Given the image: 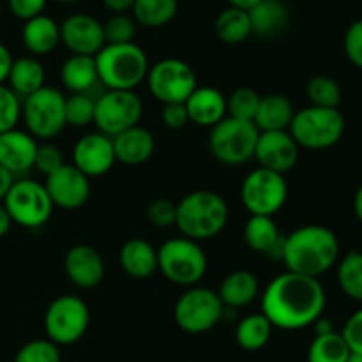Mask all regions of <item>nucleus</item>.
<instances>
[{"mask_svg": "<svg viewBox=\"0 0 362 362\" xmlns=\"http://www.w3.org/2000/svg\"><path fill=\"white\" fill-rule=\"evenodd\" d=\"M327 296L317 278L283 272L262 293V315L272 327L300 331L324 317Z\"/></svg>", "mask_w": 362, "mask_h": 362, "instance_id": "nucleus-1", "label": "nucleus"}, {"mask_svg": "<svg viewBox=\"0 0 362 362\" xmlns=\"http://www.w3.org/2000/svg\"><path fill=\"white\" fill-rule=\"evenodd\" d=\"M338 235L324 225H304L283 237L281 262L286 271L320 278L339 260Z\"/></svg>", "mask_w": 362, "mask_h": 362, "instance_id": "nucleus-2", "label": "nucleus"}, {"mask_svg": "<svg viewBox=\"0 0 362 362\" xmlns=\"http://www.w3.org/2000/svg\"><path fill=\"white\" fill-rule=\"evenodd\" d=\"M228 204L221 194L198 189L177 204L175 226L182 237L200 243L219 235L228 223Z\"/></svg>", "mask_w": 362, "mask_h": 362, "instance_id": "nucleus-3", "label": "nucleus"}, {"mask_svg": "<svg viewBox=\"0 0 362 362\" xmlns=\"http://www.w3.org/2000/svg\"><path fill=\"white\" fill-rule=\"evenodd\" d=\"M99 83L108 90H134L147 80V53L136 42L127 45H105L94 57Z\"/></svg>", "mask_w": 362, "mask_h": 362, "instance_id": "nucleus-4", "label": "nucleus"}, {"mask_svg": "<svg viewBox=\"0 0 362 362\" xmlns=\"http://www.w3.org/2000/svg\"><path fill=\"white\" fill-rule=\"evenodd\" d=\"M207 255L202 246L186 237L163 243L158 250V271L173 285L197 286L207 272Z\"/></svg>", "mask_w": 362, "mask_h": 362, "instance_id": "nucleus-5", "label": "nucleus"}, {"mask_svg": "<svg viewBox=\"0 0 362 362\" xmlns=\"http://www.w3.org/2000/svg\"><path fill=\"white\" fill-rule=\"evenodd\" d=\"M288 133L308 151H325L341 140L345 133V117L339 110L306 106L293 115Z\"/></svg>", "mask_w": 362, "mask_h": 362, "instance_id": "nucleus-6", "label": "nucleus"}, {"mask_svg": "<svg viewBox=\"0 0 362 362\" xmlns=\"http://www.w3.org/2000/svg\"><path fill=\"white\" fill-rule=\"evenodd\" d=\"M260 131L253 122L225 117L219 124L211 127L209 151L226 166H239L253 159L255 147Z\"/></svg>", "mask_w": 362, "mask_h": 362, "instance_id": "nucleus-7", "label": "nucleus"}, {"mask_svg": "<svg viewBox=\"0 0 362 362\" xmlns=\"http://www.w3.org/2000/svg\"><path fill=\"white\" fill-rule=\"evenodd\" d=\"M21 119L35 140H52L66 127V95L55 87H42L25 98Z\"/></svg>", "mask_w": 362, "mask_h": 362, "instance_id": "nucleus-8", "label": "nucleus"}, {"mask_svg": "<svg viewBox=\"0 0 362 362\" xmlns=\"http://www.w3.org/2000/svg\"><path fill=\"white\" fill-rule=\"evenodd\" d=\"M2 205L14 225L30 230L46 225L55 209L46 193L45 184H39L37 180L32 179L14 180Z\"/></svg>", "mask_w": 362, "mask_h": 362, "instance_id": "nucleus-9", "label": "nucleus"}, {"mask_svg": "<svg viewBox=\"0 0 362 362\" xmlns=\"http://www.w3.org/2000/svg\"><path fill=\"white\" fill-rule=\"evenodd\" d=\"M225 317V306L214 290L204 286L187 288L173 308L175 324L187 334H204Z\"/></svg>", "mask_w": 362, "mask_h": 362, "instance_id": "nucleus-10", "label": "nucleus"}, {"mask_svg": "<svg viewBox=\"0 0 362 362\" xmlns=\"http://www.w3.org/2000/svg\"><path fill=\"white\" fill-rule=\"evenodd\" d=\"M90 311L76 296H60L49 303L45 313L46 339L59 345H74L87 332Z\"/></svg>", "mask_w": 362, "mask_h": 362, "instance_id": "nucleus-11", "label": "nucleus"}, {"mask_svg": "<svg viewBox=\"0 0 362 362\" xmlns=\"http://www.w3.org/2000/svg\"><path fill=\"white\" fill-rule=\"evenodd\" d=\"M288 198L285 175L267 168L251 170L240 186V200L251 216L274 218Z\"/></svg>", "mask_w": 362, "mask_h": 362, "instance_id": "nucleus-12", "label": "nucleus"}, {"mask_svg": "<svg viewBox=\"0 0 362 362\" xmlns=\"http://www.w3.org/2000/svg\"><path fill=\"white\" fill-rule=\"evenodd\" d=\"M141 117L144 103L134 90H106L95 99L94 124L110 138L140 126Z\"/></svg>", "mask_w": 362, "mask_h": 362, "instance_id": "nucleus-13", "label": "nucleus"}, {"mask_svg": "<svg viewBox=\"0 0 362 362\" xmlns=\"http://www.w3.org/2000/svg\"><path fill=\"white\" fill-rule=\"evenodd\" d=\"M151 94L163 105L186 103L198 87V78L193 67L180 59H163L156 62L147 73Z\"/></svg>", "mask_w": 362, "mask_h": 362, "instance_id": "nucleus-14", "label": "nucleus"}, {"mask_svg": "<svg viewBox=\"0 0 362 362\" xmlns=\"http://www.w3.org/2000/svg\"><path fill=\"white\" fill-rule=\"evenodd\" d=\"M45 187L52 204L66 211L80 209L90 197V179L67 163L46 177Z\"/></svg>", "mask_w": 362, "mask_h": 362, "instance_id": "nucleus-15", "label": "nucleus"}, {"mask_svg": "<svg viewBox=\"0 0 362 362\" xmlns=\"http://www.w3.org/2000/svg\"><path fill=\"white\" fill-rule=\"evenodd\" d=\"M60 42L73 55L95 57L106 45L103 23L90 14H71L60 25Z\"/></svg>", "mask_w": 362, "mask_h": 362, "instance_id": "nucleus-16", "label": "nucleus"}, {"mask_svg": "<svg viewBox=\"0 0 362 362\" xmlns=\"http://www.w3.org/2000/svg\"><path fill=\"white\" fill-rule=\"evenodd\" d=\"M253 158L260 168L285 175L299 161V145L288 131H265L258 134Z\"/></svg>", "mask_w": 362, "mask_h": 362, "instance_id": "nucleus-17", "label": "nucleus"}, {"mask_svg": "<svg viewBox=\"0 0 362 362\" xmlns=\"http://www.w3.org/2000/svg\"><path fill=\"white\" fill-rule=\"evenodd\" d=\"M117 163L112 138L103 133H88L73 147V166L83 175L103 177Z\"/></svg>", "mask_w": 362, "mask_h": 362, "instance_id": "nucleus-18", "label": "nucleus"}, {"mask_svg": "<svg viewBox=\"0 0 362 362\" xmlns=\"http://www.w3.org/2000/svg\"><path fill=\"white\" fill-rule=\"evenodd\" d=\"M64 271L74 286L83 290L95 288L105 279V260L95 247L76 244L64 258Z\"/></svg>", "mask_w": 362, "mask_h": 362, "instance_id": "nucleus-19", "label": "nucleus"}, {"mask_svg": "<svg viewBox=\"0 0 362 362\" xmlns=\"http://www.w3.org/2000/svg\"><path fill=\"white\" fill-rule=\"evenodd\" d=\"M37 140L27 131L11 129L0 134V166L14 177L34 168L37 154Z\"/></svg>", "mask_w": 362, "mask_h": 362, "instance_id": "nucleus-20", "label": "nucleus"}, {"mask_svg": "<svg viewBox=\"0 0 362 362\" xmlns=\"http://www.w3.org/2000/svg\"><path fill=\"white\" fill-rule=\"evenodd\" d=\"M115 159L122 165L138 166L154 156L156 138L148 129L134 126L112 138Z\"/></svg>", "mask_w": 362, "mask_h": 362, "instance_id": "nucleus-21", "label": "nucleus"}, {"mask_svg": "<svg viewBox=\"0 0 362 362\" xmlns=\"http://www.w3.org/2000/svg\"><path fill=\"white\" fill-rule=\"evenodd\" d=\"M189 122L200 127H214L226 115V98L214 87H197L184 103Z\"/></svg>", "mask_w": 362, "mask_h": 362, "instance_id": "nucleus-22", "label": "nucleus"}, {"mask_svg": "<svg viewBox=\"0 0 362 362\" xmlns=\"http://www.w3.org/2000/svg\"><path fill=\"white\" fill-rule=\"evenodd\" d=\"M260 296V281L251 271H233L223 279L219 285L218 297L221 299L225 310H239L246 308Z\"/></svg>", "mask_w": 362, "mask_h": 362, "instance_id": "nucleus-23", "label": "nucleus"}, {"mask_svg": "<svg viewBox=\"0 0 362 362\" xmlns=\"http://www.w3.org/2000/svg\"><path fill=\"white\" fill-rule=\"evenodd\" d=\"M119 264L131 278L147 279L158 271V250L145 239H129L120 247Z\"/></svg>", "mask_w": 362, "mask_h": 362, "instance_id": "nucleus-24", "label": "nucleus"}, {"mask_svg": "<svg viewBox=\"0 0 362 362\" xmlns=\"http://www.w3.org/2000/svg\"><path fill=\"white\" fill-rule=\"evenodd\" d=\"M21 41L32 55H48L60 45V25L53 18L39 14L25 21Z\"/></svg>", "mask_w": 362, "mask_h": 362, "instance_id": "nucleus-25", "label": "nucleus"}, {"mask_svg": "<svg viewBox=\"0 0 362 362\" xmlns=\"http://www.w3.org/2000/svg\"><path fill=\"white\" fill-rule=\"evenodd\" d=\"M296 110L292 101L283 94L262 95L260 106L253 124L260 133L265 131H288Z\"/></svg>", "mask_w": 362, "mask_h": 362, "instance_id": "nucleus-26", "label": "nucleus"}, {"mask_svg": "<svg viewBox=\"0 0 362 362\" xmlns=\"http://www.w3.org/2000/svg\"><path fill=\"white\" fill-rule=\"evenodd\" d=\"M251 32L260 37H274L288 23V7L283 0H260L253 9L247 11Z\"/></svg>", "mask_w": 362, "mask_h": 362, "instance_id": "nucleus-27", "label": "nucleus"}, {"mask_svg": "<svg viewBox=\"0 0 362 362\" xmlns=\"http://www.w3.org/2000/svg\"><path fill=\"white\" fill-rule=\"evenodd\" d=\"M46 73L42 64L35 57H21L13 60L9 76H7V87L18 95V98H28L39 88L45 87Z\"/></svg>", "mask_w": 362, "mask_h": 362, "instance_id": "nucleus-28", "label": "nucleus"}, {"mask_svg": "<svg viewBox=\"0 0 362 362\" xmlns=\"http://www.w3.org/2000/svg\"><path fill=\"white\" fill-rule=\"evenodd\" d=\"M60 81L71 94H87L99 83L94 57L71 55L60 67Z\"/></svg>", "mask_w": 362, "mask_h": 362, "instance_id": "nucleus-29", "label": "nucleus"}, {"mask_svg": "<svg viewBox=\"0 0 362 362\" xmlns=\"http://www.w3.org/2000/svg\"><path fill=\"white\" fill-rule=\"evenodd\" d=\"M243 237L250 250L269 257L271 251L278 246L283 235L279 233L274 218H269V216H250V219L244 225Z\"/></svg>", "mask_w": 362, "mask_h": 362, "instance_id": "nucleus-30", "label": "nucleus"}, {"mask_svg": "<svg viewBox=\"0 0 362 362\" xmlns=\"http://www.w3.org/2000/svg\"><path fill=\"white\" fill-rule=\"evenodd\" d=\"M272 325L262 313L247 315L237 324L235 341L246 352H258L269 343L272 334Z\"/></svg>", "mask_w": 362, "mask_h": 362, "instance_id": "nucleus-31", "label": "nucleus"}, {"mask_svg": "<svg viewBox=\"0 0 362 362\" xmlns=\"http://www.w3.org/2000/svg\"><path fill=\"white\" fill-rule=\"evenodd\" d=\"M214 28L218 39L225 45H240L253 34L247 11L237 9L232 6L218 14Z\"/></svg>", "mask_w": 362, "mask_h": 362, "instance_id": "nucleus-32", "label": "nucleus"}, {"mask_svg": "<svg viewBox=\"0 0 362 362\" xmlns=\"http://www.w3.org/2000/svg\"><path fill=\"white\" fill-rule=\"evenodd\" d=\"M179 4L177 0H136L133 6V18L138 25L147 28H159L175 18Z\"/></svg>", "mask_w": 362, "mask_h": 362, "instance_id": "nucleus-33", "label": "nucleus"}, {"mask_svg": "<svg viewBox=\"0 0 362 362\" xmlns=\"http://www.w3.org/2000/svg\"><path fill=\"white\" fill-rule=\"evenodd\" d=\"M338 285L349 299L362 303V251H349L338 260Z\"/></svg>", "mask_w": 362, "mask_h": 362, "instance_id": "nucleus-34", "label": "nucleus"}, {"mask_svg": "<svg viewBox=\"0 0 362 362\" xmlns=\"http://www.w3.org/2000/svg\"><path fill=\"white\" fill-rule=\"evenodd\" d=\"M350 356L349 345L343 339L341 332L315 336L308 349V362H346Z\"/></svg>", "mask_w": 362, "mask_h": 362, "instance_id": "nucleus-35", "label": "nucleus"}, {"mask_svg": "<svg viewBox=\"0 0 362 362\" xmlns=\"http://www.w3.org/2000/svg\"><path fill=\"white\" fill-rule=\"evenodd\" d=\"M306 95L310 99V106H317V108L339 110L343 99L339 83L327 74H317L310 78L306 83Z\"/></svg>", "mask_w": 362, "mask_h": 362, "instance_id": "nucleus-36", "label": "nucleus"}, {"mask_svg": "<svg viewBox=\"0 0 362 362\" xmlns=\"http://www.w3.org/2000/svg\"><path fill=\"white\" fill-rule=\"evenodd\" d=\"M262 95L251 87H239L226 98V115L253 122Z\"/></svg>", "mask_w": 362, "mask_h": 362, "instance_id": "nucleus-37", "label": "nucleus"}, {"mask_svg": "<svg viewBox=\"0 0 362 362\" xmlns=\"http://www.w3.org/2000/svg\"><path fill=\"white\" fill-rule=\"evenodd\" d=\"M95 101L88 94H71L66 98V126L85 127L94 124Z\"/></svg>", "mask_w": 362, "mask_h": 362, "instance_id": "nucleus-38", "label": "nucleus"}, {"mask_svg": "<svg viewBox=\"0 0 362 362\" xmlns=\"http://www.w3.org/2000/svg\"><path fill=\"white\" fill-rule=\"evenodd\" d=\"M106 45H127L136 35V21L126 13L113 14L103 23Z\"/></svg>", "mask_w": 362, "mask_h": 362, "instance_id": "nucleus-39", "label": "nucleus"}, {"mask_svg": "<svg viewBox=\"0 0 362 362\" xmlns=\"http://www.w3.org/2000/svg\"><path fill=\"white\" fill-rule=\"evenodd\" d=\"M13 362H60L59 346L49 339H34L18 350Z\"/></svg>", "mask_w": 362, "mask_h": 362, "instance_id": "nucleus-40", "label": "nucleus"}, {"mask_svg": "<svg viewBox=\"0 0 362 362\" xmlns=\"http://www.w3.org/2000/svg\"><path fill=\"white\" fill-rule=\"evenodd\" d=\"M21 119V101L6 83H0V134L16 129Z\"/></svg>", "mask_w": 362, "mask_h": 362, "instance_id": "nucleus-41", "label": "nucleus"}, {"mask_svg": "<svg viewBox=\"0 0 362 362\" xmlns=\"http://www.w3.org/2000/svg\"><path fill=\"white\" fill-rule=\"evenodd\" d=\"M147 218L156 228H170L175 226L177 221V204L166 200V198H158L147 207Z\"/></svg>", "mask_w": 362, "mask_h": 362, "instance_id": "nucleus-42", "label": "nucleus"}, {"mask_svg": "<svg viewBox=\"0 0 362 362\" xmlns=\"http://www.w3.org/2000/svg\"><path fill=\"white\" fill-rule=\"evenodd\" d=\"M64 154L57 145L53 144H41L37 147V154H35V163L34 168H37L39 172L45 173L46 177L49 173H53L55 170H59L60 166H64Z\"/></svg>", "mask_w": 362, "mask_h": 362, "instance_id": "nucleus-43", "label": "nucleus"}, {"mask_svg": "<svg viewBox=\"0 0 362 362\" xmlns=\"http://www.w3.org/2000/svg\"><path fill=\"white\" fill-rule=\"evenodd\" d=\"M345 55L356 67L362 69V20L354 21L345 32L343 39Z\"/></svg>", "mask_w": 362, "mask_h": 362, "instance_id": "nucleus-44", "label": "nucleus"}, {"mask_svg": "<svg viewBox=\"0 0 362 362\" xmlns=\"http://www.w3.org/2000/svg\"><path fill=\"white\" fill-rule=\"evenodd\" d=\"M161 122L172 131L184 129L189 124V115L184 103H170V105H163L161 112Z\"/></svg>", "mask_w": 362, "mask_h": 362, "instance_id": "nucleus-45", "label": "nucleus"}, {"mask_svg": "<svg viewBox=\"0 0 362 362\" xmlns=\"http://www.w3.org/2000/svg\"><path fill=\"white\" fill-rule=\"evenodd\" d=\"M341 336L349 345L350 352L362 354V308L346 320Z\"/></svg>", "mask_w": 362, "mask_h": 362, "instance_id": "nucleus-46", "label": "nucleus"}, {"mask_svg": "<svg viewBox=\"0 0 362 362\" xmlns=\"http://www.w3.org/2000/svg\"><path fill=\"white\" fill-rule=\"evenodd\" d=\"M48 0H7L11 13L20 20L27 21L39 16L45 11Z\"/></svg>", "mask_w": 362, "mask_h": 362, "instance_id": "nucleus-47", "label": "nucleus"}, {"mask_svg": "<svg viewBox=\"0 0 362 362\" xmlns=\"http://www.w3.org/2000/svg\"><path fill=\"white\" fill-rule=\"evenodd\" d=\"M13 55L7 49L6 45L0 42V83H6L7 76H9L11 66H13Z\"/></svg>", "mask_w": 362, "mask_h": 362, "instance_id": "nucleus-48", "label": "nucleus"}, {"mask_svg": "<svg viewBox=\"0 0 362 362\" xmlns=\"http://www.w3.org/2000/svg\"><path fill=\"white\" fill-rule=\"evenodd\" d=\"M14 184V175L9 172V170H6L4 166H0V204H2L4 200H6L7 193L11 191V187H13Z\"/></svg>", "mask_w": 362, "mask_h": 362, "instance_id": "nucleus-49", "label": "nucleus"}, {"mask_svg": "<svg viewBox=\"0 0 362 362\" xmlns=\"http://www.w3.org/2000/svg\"><path fill=\"white\" fill-rule=\"evenodd\" d=\"M134 2H136V0H103L106 9H110L115 14H122L126 13V11L133 9Z\"/></svg>", "mask_w": 362, "mask_h": 362, "instance_id": "nucleus-50", "label": "nucleus"}, {"mask_svg": "<svg viewBox=\"0 0 362 362\" xmlns=\"http://www.w3.org/2000/svg\"><path fill=\"white\" fill-rule=\"evenodd\" d=\"M313 327H315V336H324V334H331V332H334V325H332V322L324 317L318 318V320L313 324Z\"/></svg>", "mask_w": 362, "mask_h": 362, "instance_id": "nucleus-51", "label": "nucleus"}, {"mask_svg": "<svg viewBox=\"0 0 362 362\" xmlns=\"http://www.w3.org/2000/svg\"><path fill=\"white\" fill-rule=\"evenodd\" d=\"M11 225H13V221H11L9 214H7V211L4 209V205L0 204V239L7 235V232L11 230Z\"/></svg>", "mask_w": 362, "mask_h": 362, "instance_id": "nucleus-52", "label": "nucleus"}, {"mask_svg": "<svg viewBox=\"0 0 362 362\" xmlns=\"http://www.w3.org/2000/svg\"><path fill=\"white\" fill-rule=\"evenodd\" d=\"M230 6L237 7V9H243V11H250L257 6L260 0H228Z\"/></svg>", "mask_w": 362, "mask_h": 362, "instance_id": "nucleus-53", "label": "nucleus"}, {"mask_svg": "<svg viewBox=\"0 0 362 362\" xmlns=\"http://www.w3.org/2000/svg\"><path fill=\"white\" fill-rule=\"evenodd\" d=\"M354 212H356L357 219L362 223V186L357 189L356 197H354Z\"/></svg>", "mask_w": 362, "mask_h": 362, "instance_id": "nucleus-54", "label": "nucleus"}, {"mask_svg": "<svg viewBox=\"0 0 362 362\" xmlns=\"http://www.w3.org/2000/svg\"><path fill=\"white\" fill-rule=\"evenodd\" d=\"M346 362H362V354H356V352H350L349 361Z\"/></svg>", "mask_w": 362, "mask_h": 362, "instance_id": "nucleus-55", "label": "nucleus"}, {"mask_svg": "<svg viewBox=\"0 0 362 362\" xmlns=\"http://www.w3.org/2000/svg\"><path fill=\"white\" fill-rule=\"evenodd\" d=\"M57 2H64V4H71V2H78V0H57Z\"/></svg>", "mask_w": 362, "mask_h": 362, "instance_id": "nucleus-56", "label": "nucleus"}]
</instances>
